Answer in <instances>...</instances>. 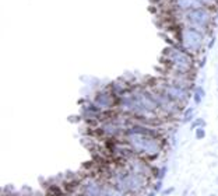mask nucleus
Instances as JSON below:
<instances>
[{
    "instance_id": "nucleus-10",
    "label": "nucleus",
    "mask_w": 218,
    "mask_h": 196,
    "mask_svg": "<svg viewBox=\"0 0 218 196\" xmlns=\"http://www.w3.org/2000/svg\"><path fill=\"white\" fill-rule=\"evenodd\" d=\"M172 191H174V189H172V188H169V189H166V191L164 192L162 195H168V193H169V192H172Z\"/></svg>"
},
{
    "instance_id": "nucleus-1",
    "label": "nucleus",
    "mask_w": 218,
    "mask_h": 196,
    "mask_svg": "<svg viewBox=\"0 0 218 196\" xmlns=\"http://www.w3.org/2000/svg\"><path fill=\"white\" fill-rule=\"evenodd\" d=\"M175 35H176V44L192 55H197L201 52L207 36L200 30L193 28L190 25H182V28Z\"/></svg>"
},
{
    "instance_id": "nucleus-6",
    "label": "nucleus",
    "mask_w": 218,
    "mask_h": 196,
    "mask_svg": "<svg viewBox=\"0 0 218 196\" xmlns=\"http://www.w3.org/2000/svg\"><path fill=\"white\" fill-rule=\"evenodd\" d=\"M206 136V130L203 129V128H197L196 129V137L197 139H203Z\"/></svg>"
},
{
    "instance_id": "nucleus-2",
    "label": "nucleus",
    "mask_w": 218,
    "mask_h": 196,
    "mask_svg": "<svg viewBox=\"0 0 218 196\" xmlns=\"http://www.w3.org/2000/svg\"><path fill=\"white\" fill-rule=\"evenodd\" d=\"M119 97H116L110 90H105V91H99L97 93V95L94 98V104H97L101 109H110L112 107L119 104Z\"/></svg>"
},
{
    "instance_id": "nucleus-3",
    "label": "nucleus",
    "mask_w": 218,
    "mask_h": 196,
    "mask_svg": "<svg viewBox=\"0 0 218 196\" xmlns=\"http://www.w3.org/2000/svg\"><path fill=\"white\" fill-rule=\"evenodd\" d=\"M168 4H169L168 10L172 9L178 13H187V11L204 6L201 3V0H168Z\"/></svg>"
},
{
    "instance_id": "nucleus-7",
    "label": "nucleus",
    "mask_w": 218,
    "mask_h": 196,
    "mask_svg": "<svg viewBox=\"0 0 218 196\" xmlns=\"http://www.w3.org/2000/svg\"><path fill=\"white\" fill-rule=\"evenodd\" d=\"M203 125H204V120H203V119H200V118H198V119H196V120H194V122H193V125H192V128H193V129H197L198 126H203Z\"/></svg>"
},
{
    "instance_id": "nucleus-9",
    "label": "nucleus",
    "mask_w": 218,
    "mask_h": 196,
    "mask_svg": "<svg viewBox=\"0 0 218 196\" xmlns=\"http://www.w3.org/2000/svg\"><path fill=\"white\" fill-rule=\"evenodd\" d=\"M214 22L218 24V10H215V16H214Z\"/></svg>"
},
{
    "instance_id": "nucleus-5",
    "label": "nucleus",
    "mask_w": 218,
    "mask_h": 196,
    "mask_svg": "<svg viewBox=\"0 0 218 196\" xmlns=\"http://www.w3.org/2000/svg\"><path fill=\"white\" fill-rule=\"evenodd\" d=\"M192 118H193V109L187 108L185 112H183V122H189Z\"/></svg>"
},
{
    "instance_id": "nucleus-8",
    "label": "nucleus",
    "mask_w": 218,
    "mask_h": 196,
    "mask_svg": "<svg viewBox=\"0 0 218 196\" xmlns=\"http://www.w3.org/2000/svg\"><path fill=\"white\" fill-rule=\"evenodd\" d=\"M215 39H217V38H215L214 35H211V36H210V39H208V42H207V49H211V48L214 46V44H215Z\"/></svg>"
},
{
    "instance_id": "nucleus-4",
    "label": "nucleus",
    "mask_w": 218,
    "mask_h": 196,
    "mask_svg": "<svg viewBox=\"0 0 218 196\" xmlns=\"http://www.w3.org/2000/svg\"><path fill=\"white\" fill-rule=\"evenodd\" d=\"M204 95H206V93H204L203 87H196V88H194V94H193V98H194V102H196V104H200Z\"/></svg>"
}]
</instances>
